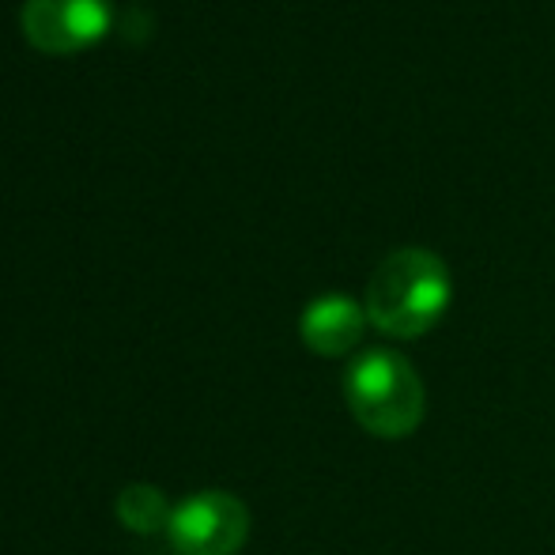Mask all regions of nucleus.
<instances>
[{
  "mask_svg": "<svg viewBox=\"0 0 555 555\" xmlns=\"http://www.w3.org/2000/svg\"><path fill=\"white\" fill-rule=\"evenodd\" d=\"M111 23V0H23L20 8L23 38L50 57H73L103 42Z\"/></svg>",
  "mask_w": 555,
  "mask_h": 555,
  "instance_id": "nucleus-3",
  "label": "nucleus"
},
{
  "mask_svg": "<svg viewBox=\"0 0 555 555\" xmlns=\"http://www.w3.org/2000/svg\"><path fill=\"white\" fill-rule=\"evenodd\" d=\"M249 537V511L227 491H201L175 506L167 541L178 555H238Z\"/></svg>",
  "mask_w": 555,
  "mask_h": 555,
  "instance_id": "nucleus-4",
  "label": "nucleus"
},
{
  "mask_svg": "<svg viewBox=\"0 0 555 555\" xmlns=\"http://www.w3.org/2000/svg\"><path fill=\"white\" fill-rule=\"evenodd\" d=\"M453 299L450 269L435 249L401 246L378 261L366 280V322L393 340H416L442 322Z\"/></svg>",
  "mask_w": 555,
  "mask_h": 555,
  "instance_id": "nucleus-1",
  "label": "nucleus"
},
{
  "mask_svg": "<svg viewBox=\"0 0 555 555\" xmlns=\"http://www.w3.org/2000/svg\"><path fill=\"white\" fill-rule=\"evenodd\" d=\"M344 401L356 424L374 439H409L427 416V389L420 371L389 348H371L344 371Z\"/></svg>",
  "mask_w": 555,
  "mask_h": 555,
  "instance_id": "nucleus-2",
  "label": "nucleus"
},
{
  "mask_svg": "<svg viewBox=\"0 0 555 555\" xmlns=\"http://www.w3.org/2000/svg\"><path fill=\"white\" fill-rule=\"evenodd\" d=\"M366 310L363 302H356L351 295H318L314 302H307L299 318V336L314 356L340 359L348 351H356L363 344L366 333Z\"/></svg>",
  "mask_w": 555,
  "mask_h": 555,
  "instance_id": "nucleus-5",
  "label": "nucleus"
},
{
  "mask_svg": "<svg viewBox=\"0 0 555 555\" xmlns=\"http://www.w3.org/2000/svg\"><path fill=\"white\" fill-rule=\"evenodd\" d=\"M114 514L129 533L152 537L170 526V514L175 511H170V503L163 499L159 488H152V483H129V488L117 495Z\"/></svg>",
  "mask_w": 555,
  "mask_h": 555,
  "instance_id": "nucleus-6",
  "label": "nucleus"
}]
</instances>
